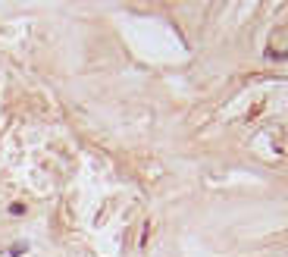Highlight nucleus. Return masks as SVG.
Listing matches in <instances>:
<instances>
[]
</instances>
